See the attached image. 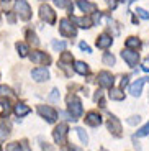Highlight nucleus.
I'll list each match as a JSON object with an SVG mask.
<instances>
[{
  "instance_id": "nucleus-1",
  "label": "nucleus",
  "mask_w": 149,
  "mask_h": 151,
  "mask_svg": "<svg viewBox=\"0 0 149 151\" xmlns=\"http://www.w3.org/2000/svg\"><path fill=\"white\" fill-rule=\"evenodd\" d=\"M67 110L71 113V117L77 120L80 115H82V102L77 95H67Z\"/></svg>"
},
{
  "instance_id": "nucleus-2",
  "label": "nucleus",
  "mask_w": 149,
  "mask_h": 151,
  "mask_svg": "<svg viewBox=\"0 0 149 151\" xmlns=\"http://www.w3.org/2000/svg\"><path fill=\"white\" fill-rule=\"evenodd\" d=\"M15 12H16V15L21 20H25V22H28V20L31 18V7L28 5L26 0H16L15 2Z\"/></svg>"
},
{
  "instance_id": "nucleus-3",
  "label": "nucleus",
  "mask_w": 149,
  "mask_h": 151,
  "mask_svg": "<svg viewBox=\"0 0 149 151\" xmlns=\"http://www.w3.org/2000/svg\"><path fill=\"white\" fill-rule=\"evenodd\" d=\"M59 33L66 38H74L77 35V30H75V27L71 23L69 18H62L59 22Z\"/></svg>"
},
{
  "instance_id": "nucleus-4",
  "label": "nucleus",
  "mask_w": 149,
  "mask_h": 151,
  "mask_svg": "<svg viewBox=\"0 0 149 151\" xmlns=\"http://www.w3.org/2000/svg\"><path fill=\"white\" fill-rule=\"evenodd\" d=\"M67 133H69V127L66 123H59L54 128V132H52V138H54V141L57 145H64L67 140Z\"/></svg>"
},
{
  "instance_id": "nucleus-5",
  "label": "nucleus",
  "mask_w": 149,
  "mask_h": 151,
  "mask_svg": "<svg viewBox=\"0 0 149 151\" xmlns=\"http://www.w3.org/2000/svg\"><path fill=\"white\" fill-rule=\"evenodd\" d=\"M38 113H39L48 123H54V122L57 120V112L49 105H38Z\"/></svg>"
},
{
  "instance_id": "nucleus-6",
  "label": "nucleus",
  "mask_w": 149,
  "mask_h": 151,
  "mask_svg": "<svg viewBox=\"0 0 149 151\" xmlns=\"http://www.w3.org/2000/svg\"><path fill=\"white\" fill-rule=\"evenodd\" d=\"M97 79H98V84L103 89H112L113 84H115V77H113L112 72H108V71H100L97 76Z\"/></svg>"
},
{
  "instance_id": "nucleus-7",
  "label": "nucleus",
  "mask_w": 149,
  "mask_h": 151,
  "mask_svg": "<svg viewBox=\"0 0 149 151\" xmlns=\"http://www.w3.org/2000/svg\"><path fill=\"white\" fill-rule=\"evenodd\" d=\"M39 17H41L43 22L49 23V25H52V23L56 22V13H54V10L49 5H44V4L39 7Z\"/></svg>"
},
{
  "instance_id": "nucleus-8",
  "label": "nucleus",
  "mask_w": 149,
  "mask_h": 151,
  "mask_svg": "<svg viewBox=\"0 0 149 151\" xmlns=\"http://www.w3.org/2000/svg\"><path fill=\"white\" fill-rule=\"evenodd\" d=\"M121 58L126 61V64L131 66V68H134V66L139 63V53H136L133 49H128V48L121 51Z\"/></svg>"
},
{
  "instance_id": "nucleus-9",
  "label": "nucleus",
  "mask_w": 149,
  "mask_h": 151,
  "mask_svg": "<svg viewBox=\"0 0 149 151\" xmlns=\"http://www.w3.org/2000/svg\"><path fill=\"white\" fill-rule=\"evenodd\" d=\"M28 56H30V59L33 61L34 64H46L48 66L49 63H51V56L43 53V51H33V53H30Z\"/></svg>"
},
{
  "instance_id": "nucleus-10",
  "label": "nucleus",
  "mask_w": 149,
  "mask_h": 151,
  "mask_svg": "<svg viewBox=\"0 0 149 151\" xmlns=\"http://www.w3.org/2000/svg\"><path fill=\"white\" fill-rule=\"evenodd\" d=\"M146 82H149V77H139L138 81H134L130 86V94L133 95V97H139L141 92H143V86H144Z\"/></svg>"
},
{
  "instance_id": "nucleus-11",
  "label": "nucleus",
  "mask_w": 149,
  "mask_h": 151,
  "mask_svg": "<svg viewBox=\"0 0 149 151\" xmlns=\"http://www.w3.org/2000/svg\"><path fill=\"white\" fill-rule=\"evenodd\" d=\"M107 127L115 136H121V123H120V120L115 117V115H110Z\"/></svg>"
},
{
  "instance_id": "nucleus-12",
  "label": "nucleus",
  "mask_w": 149,
  "mask_h": 151,
  "mask_svg": "<svg viewBox=\"0 0 149 151\" xmlns=\"http://www.w3.org/2000/svg\"><path fill=\"white\" fill-rule=\"evenodd\" d=\"M31 77H33L36 82H44V81L49 79V71L46 68H36L31 72Z\"/></svg>"
},
{
  "instance_id": "nucleus-13",
  "label": "nucleus",
  "mask_w": 149,
  "mask_h": 151,
  "mask_svg": "<svg viewBox=\"0 0 149 151\" xmlns=\"http://www.w3.org/2000/svg\"><path fill=\"white\" fill-rule=\"evenodd\" d=\"M85 123L90 125V127H98V125H102V115L98 112H95V110H92V112H89L85 115Z\"/></svg>"
},
{
  "instance_id": "nucleus-14",
  "label": "nucleus",
  "mask_w": 149,
  "mask_h": 151,
  "mask_svg": "<svg viewBox=\"0 0 149 151\" xmlns=\"http://www.w3.org/2000/svg\"><path fill=\"white\" fill-rule=\"evenodd\" d=\"M112 45H113V38L110 36L108 33L98 35V38H97V46H98L100 49H108Z\"/></svg>"
},
{
  "instance_id": "nucleus-15",
  "label": "nucleus",
  "mask_w": 149,
  "mask_h": 151,
  "mask_svg": "<svg viewBox=\"0 0 149 151\" xmlns=\"http://www.w3.org/2000/svg\"><path fill=\"white\" fill-rule=\"evenodd\" d=\"M71 20L75 23V27H80V28H92V25H93V22L89 18V17H74V15H71Z\"/></svg>"
},
{
  "instance_id": "nucleus-16",
  "label": "nucleus",
  "mask_w": 149,
  "mask_h": 151,
  "mask_svg": "<svg viewBox=\"0 0 149 151\" xmlns=\"http://www.w3.org/2000/svg\"><path fill=\"white\" fill-rule=\"evenodd\" d=\"M77 7L80 8L84 13H87V15H89V13H95V12H97V5L92 4V2H87V0H79Z\"/></svg>"
},
{
  "instance_id": "nucleus-17",
  "label": "nucleus",
  "mask_w": 149,
  "mask_h": 151,
  "mask_svg": "<svg viewBox=\"0 0 149 151\" xmlns=\"http://www.w3.org/2000/svg\"><path fill=\"white\" fill-rule=\"evenodd\" d=\"M13 112H15V115L16 117H25V115H28V113H30V107L26 105V104H16L15 105V109H13Z\"/></svg>"
},
{
  "instance_id": "nucleus-18",
  "label": "nucleus",
  "mask_w": 149,
  "mask_h": 151,
  "mask_svg": "<svg viewBox=\"0 0 149 151\" xmlns=\"http://www.w3.org/2000/svg\"><path fill=\"white\" fill-rule=\"evenodd\" d=\"M74 69H75V72L77 74H80V76H87L89 74V64L87 63H84V61H77L75 63V66H74Z\"/></svg>"
},
{
  "instance_id": "nucleus-19",
  "label": "nucleus",
  "mask_w": 149,
  "mask_h": 151,
  "mask_svg": "<svg viewBox=\"0 0 149 151\" xmlns=\"http://www.w3.org/2000/svg\"><path fill=\"white\" fill-rule=\"evenodd\" d=\"M125 45H126V48L128 49H136V51H138L139 48H141V41H139L138 38L136 36H130L126 40V41H125Z\"/></svg>"
},
{
  "instance_id": "nucleus-20",
  "label": "nucleus",
  "mask_w": 149,
  "mask_h": 151,
  "mask_svg": "<svg viewBox=\"0 0 149 151\" xmlns=\"http://www.w3.org/2000/svg\"><path fill=\"white\" fill-rule=\"evenodd\" d=\"M108 97L112 99V100H125V92L121 91V89H110V92H108Z\"/></svg>"
},
{
  "instance_id": "nucleus-21",
  "label": "nucleus",
  "mask_w": 149,
  "mask_h": 151,
  "mask_svg": "<svg viewBox=\"0 0 149 151\" xmlns=\"http://www.w3.org/2000/svg\"><path fill=\"white\" fill-rule=\"evenodd\" d=\"M16 51H18V54L21 58H25V56L30 54V49H28V46H26L25 43H16Z\"/></svg>"
},
{
  "instance_id": "nucleus-22",
  "label": "nucleus",
  "mask_w": 149,
  "mask_h": 151,
  "mask_svg": "<svg viewBox=\"0 0 149 151\" xmlns=\"http://www.w3.org/2000/svg\"><path fill=\"white\" fill-rule=\"evenodd\" d=\"M75 133H77V136H79V140L82 141V145H87L89 143V136H87V133H85V130L84 128H75Z\"/></svg>"
},
{
  "instance_id": "nucleus-23",
  "label": "nucleus",
  "mask_w": 149,
  "mask_h": 151,
  "mask_svg": "<svg viewBox=\"0 0 149 151\" xmlns=\"http://www.w3.org/2000/svg\"><path fill=\"white\" fill-rule=\"evenodd\" d=\"M72 61H74L72 54H71V53H66V51H64V53L61 54V58H59V63H61V64H72Z\"/></svg>"
},
{
  "instance_id": "nucleus-24",
  "label": "nucleus",
  "mask_w": 149,
  "mask_h": 151,
  "mask_svg": "<svg viewBox=\"0 0 149 151\" xmlns=\"http://www.w3.org/2000/svg\"><path fill=\"white\" fill-rule=\"evenodd\" d=\"M103 64L105 66H113L115 64V56L112 53H105L103 54Z\"/></svg>"
},
{
  "instance_id": "nucleus-25",
  "label": "nucleus",
  "mask_w": 149,
  "mask_h": 151,
  "mask_svg": "<svg viewBox=\"0 0 149 151\" xmlns=\"http://www.w3.org/2000/svg\"><path fill=\"white\" fill-rule=\"evenodd\" d=\"M52 49H54V51H64V49H66V43L64 41H57V40H52Z\"/></svg>"
},
{
  "instance_id": "nucleus-26",
  "label": "nucleus",
  "mask_w": 149,
  "mask_h": 151,
  "mask_svg": "<svg viewBox=\"0 0 149 151\" xmlns=\"http://www.w3.org/2000/svg\"><path fill=\"white\" fill-rule=\"evenodd\" d=\"M7 151H23V145H20L18 141H13V143L7 145Z\"/></svg>"
},
{
  "instance_id": "nucleus-27",
  "label": "nucleus",
  "mask_w": 149,
  "mask_h": 151,
  "mask_svg": "<svg viewBox=\"0 0 149 151\" xmlns=\"http://www.w3.org/2000/svg\"><path fill=\"white\" fill-rule=\"evenodd\" d=\"M26 36H28L30 43H33L34 46H38V45H39V40H38V36H36V35H34L31 30H28V31H26Z\"/></svg>"
},
{
  "instance_id": "nucleus-28",
  "label": "nucleus",
  "mask_w": 149,
  "mask_h": 151,
  "mask_svg": "<svg viewBox=\"0 0 149 151\" xmlns=\"http://www.w3.org/2000/svg\"><path fill=\"white\" fill-rule=\"evenodd\" d=\"M93 100L95 102L100 104V107H105V100H103V92L102 91H97L95 92V95H93Z\"/></svg>"
},
{
  "instance_id": "nucleus-29",
  "label": "nucleus",
  "mask_w": 149,
  "mask_h": 151,
  "mask_svg": "<svg viewBox=\"0 0 149 151\" xmlns=\"http://www.w3.org/2000/svg\"><path fill=\"white\" fill-rule=\"evenodd\" d=\"M148 135H149V122L138 130V136H148Z\"/></svg>"
},
{
  "instance_id": "nucleus-30",
  "label": "nucleus",
  "mask_w": 149,
  "mask_h": 151,
  "mask_svg": "<svg viewBox=\"0 0 149 151\" xmlns=\"http://www.w3.org/2000/svg\"><path fill=\"white\" fill-rule=\"evenodd\" d=\"M8 135H10L8 128H7V127H4V125H0V140H7Z\"/></svg>"
},
{
  "instance_id": "nucleus-31",
  "label": "nucleus",
  "mask_w": 149,
  "mask_h": 151,
  "mask_svg": "<svg viewBox=\"0 0 149 151\" xmlns=\"http://www.w3.org/2000/svg\"><path fill=\"white\" fill-rule=\"evenodd\" d=\"M49 100H51V102H57V100H59V91H57V89H52L51 91Z\"/></svg>"
},
{
  "instance_id": "nucleus-32",
  "label": "nucleus",
  "mask_w": 149,
  "mask_h": 151,
  "mask_svg": "<svg viewBox=\"0 0 149 151\" xmlns=\"http://www.w3.org/2000/svg\"><path fill=\"white\" fill-rule=\"evenodd\" d=\"M136 13H138L143 20H149V13L144 10V8H136Z\"/></svg>"
},
{
  "instance_id": "nucleus-33",
  "label": "nucleus",
  "mask_w": 149,
  "mask_h": 151,
  "mask_svg": "<svg viewBox=\"0 0 149 151\" xmlns=\"http://www.w3.org/2000/svg\"><path fill=\"white\" fill-rule=\"evenodd\" d=\"M0 105H2L4 110H7V113H8V110H10V102H8V99H0Z\"/></svg>"
},
{
  "instance_id": "nucleus-34",
  "label": "nucleus",
  "mask_w": 149,
  "mask_h": 151,
  "mask_svg": "<svg viewBox=\"0 0 149 151\" xmlns=\"http://www.w3.org/2000/svg\"><path fill=\"white\" fill-rule=\"evenodd\" d=\"M139 122H141V117H139V115H133V117H130L128 123H130V125H138Z\"/></svg>"
},
{
  "instance_id": "nucleus-35",
  "label": "nucleus",
  "mask_w": 149,
  "mask_h": 151,
  "mask_svg": "<svg viewBox=\"0 0 149 151\" xmlns=\"http://www.w3.org/2000/svg\"><path fill=\"white\" fill-rule=\"evenodd\" d=\"M0 94L2 95H11V89L7 86H0Z\"/></svg>"
},
{
  "instance_id": "nucleus-36",
  "label": "nucleus",
  "mask_w": 149,
  "mask_h": 151,
  "mask_svg": "<svg viewBox=\"0 0 149 151\" xmlns=\"http://www.w3.org/2000/svg\"><path fill=\"white\" fill-rule=\"evenodd\" d=\"M79 48L82 49V51H85V53H92V49H90V46L87 45V43H79Z\"/></svg>"
},
{
  "instance_id": "nucleus-37",
  "label": "nucleus",
  "mask_w": 149,
  "mask_h": 151,
  "mask_svg": "<svg viewBox=\"0 0 149 151\" xmlns=\"http://www.w3.org/2000/svg\"><path fill=\"white\" fill-rule=\"evenodd\" d=\"M54 4H56L59 8H64V7L69 5V4H67V0H54Z\"/></svg>"
},
{
  "instance_id": "nucleus-38",
  "label": "nucleus",
  "mask_w": 149,
  "mask_h": 151,
  "mask_svg": "<svg viewBox=\"0 0 149 151\" xmlns=\"http://www.w3.org/2000/svg\"><path fill=\"white\" fill-rule=\"evenodd\" d=\"M105 4H107L110 8H115L116 5H118V0H105Z\"/></svg>"
},
{
  "instance_id": "nucleus-39",
  "label": "nucleus",
  "mask_w": 149,
  "mask_h": 151,
  "mask_svg": "<svg viewBox=\"0 0 149 151\" xmlns=\"http://www.w3.org/2000/svg\"><path fill=\"white\" fill-rule=\"evenodd\" d=\"M41 148H43V151H54V148L49 146V143H44V141H41Z\"/></svg>"
},
{
  "instance_id": "nucleus-40",
  "label": "nucleus",
  "mask_w": 149,
  "mask_h": 151,
  "mask_svg": "<svg viewBox=\"0 0 149 151\" xmlns=\"http://www.w3.org/2000/svg\"><path fill=\"white\" fill-rule=\"evenodd\" d=\"M64 151H82V150L77 148V146H74V145H67V146L64 148Z\"/></svg>"
},
{
  "instance_id": "nucleus-41",
  "label": "nucleus",
  "mask_w": 149,
  "mask_h": 151,
  "mask_svg": "<svg viewBox=\"0 0 149 151\" xmlns=\"http://www.w3.org/2000/svg\"><path fill=\"white\" fill-rule=\"evenodd\" d=\"M128 79H130L128 76H125L123 79H121V87H126V86H128Z\"/></svg>"
},
{
  "instance_id": "nucleus-42",
  "label": "nucleus",
  "mask_w": 149,
  "mask_h": 151,
  "mask_svg": "<svg viewBox=\"0 0 149 151\" xmlns=\"http://www.w3.org/2000/svg\"><path fill=\"white\" fill-rule=\"evenodd\" d=\"M10 2H11V0H4V7L8 8V4H10Z\"/></svg>"
},
{
  "instance_id": "nucleus-43",
  "label": "nucleus",
  "mask_w": 149,
  "mask_h": 151,
  "mask_svg": "<svg viewBox=\"0 0 149 151\" xmlns=\"http://www.w3.org/2000/svg\"><path fill=\"white\" fill-rule=\"evenodd\" d=\"M146 64H149V58H148V59H146Z\"/></svg>"
},
{
  "instance_id": "nucleus-44",
  "label": "nucleus",
  "mask_w": 149,
  "mask_h": 151,
  "mask_svg": "<svg viewBox=\"0 0 149 151\" xmlns=\"http://www.w3.org/2000/svg\"><path fill=\"white\" fill-rule=\"evenodd\" d=\"M100 151H107V150H103V148H102V150H100Z\"/></svg>"
},
{
  "instance_id": "nucleus-45",
  "label": "nucleus",
  "mask_w": 149,
  "mask_h": 151,
  "mask_svg": "<svg viewBox=\"0 0 149 151\" xmlns=\"http://www.w3.org/2000/svg\"><path fill=\"white\" fill-rule=\"evenodd\" d=\"M0 151H2V146H0Z\"/></svg>"
}]
</instances>
